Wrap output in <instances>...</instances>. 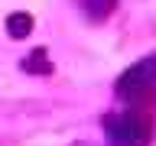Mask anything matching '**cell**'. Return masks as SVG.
Here are the masks:
<instances>
[{
  "instance_id": "cell-4",
  "label": "cell",
  "mask_w": 156,
  "mask_h": 146,
  "mask_svg": "<svg viewBox=\"0 0 156 146\" xmlns=\"http://www.w3.org/2000/svg\"><path fill=\"white\" fill-rule=\"evenodd\" d=\"M29 33H33V16H29V13L16 10V13L7 16V36L10 39H26Z\"/></svg>"
},
{
  "instance_id": "cell-2",
  "label": "cell",
  "mask_w": 156,
  "mask_h": 146,
  "mask_svg": "<svg viewBox=\"0 0 156 146\" xmlns=\"http://www.w3.org/2000/svg\"><path fill=\"white\" fill-rule=\"evenodd\" d=\"M156 91V55L140 62V65L127 68L124 75L117 78V94L127 97V101H140V97H150Z\"/></svg>"
},
{
  "instance_id": "cell-1",
  "label": "cell",
  "mask_w": 156,
  "mask_h": 146,
  "mask_svg": "<svg viewBox=\"0 0 156 146\" xmlns=\"http://www.w3.org/2000/svg\"><path fill=\"white\" fill-rule=\"evenodd\" d=\"M104 133L111 146H146L150 143V123L136 114H111L104 117Z\"/></svg>"
},
{
  "instance_id": "cell-3",
  "label": "cell",
  "mask_w": 156,
  "mask_h": 146,
  "mask_svg": "<svg viewBox=\"0 0 156 146\" xmlns=\"http://www.w3.org/2000/svg\"><path fill=\"white\" fill-rule=\"evenodd\" d=\"M23 71L26 75H52V58H49L46 49H33L26 58H23Z\"/></svg>"
},
{
  "instance_id": "cell-5",
  "label": "cell",
  "mask_w": 156,
  "mask_h": 146,
  "mask_svg": "<svg viewBox=\"0 0 156 146\" xmlns=\"http://www.w3.org/2000/svg\"><path fill=\"white\" fill-rule=\"evenodd\" d=\"M114 3H117V0H81V7H85V13H88L91 19H104V16H111Z\"/></svg>"
}]
</instances>
